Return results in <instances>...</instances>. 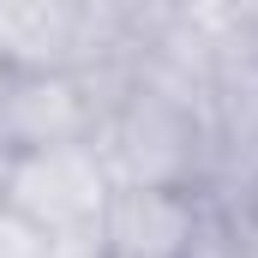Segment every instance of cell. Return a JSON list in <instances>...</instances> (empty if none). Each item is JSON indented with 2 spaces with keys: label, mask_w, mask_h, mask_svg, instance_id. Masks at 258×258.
<instances>
[{
  "label": "cell",
  "mask_w": 258,
  "mask_h": 258,
  "mask_svg": "<svg viewBox=\"0 0 258 258\" xmlns=\"http://www.w3.org/2000/svg\"><path fill=\"white\" fill-rule=\"evenodd\" d=\"M114 186H198L210 180V120L204 90L174 84L168 72L126 60L108 90V108L90 138Z\"/></svg>",
  "instance_id": "cell-1"
},
{
  "label": "cell",
  "mask_w": 258,
  "mask_h": 258,
  "mask_svg": "<svg viewBox=\"0 0 258 258\" xmlns=\"http://www.w3.org/2000/svg\"><path fill=\"white\" fill-rule=\"evenodd\" d=\"M132 24L114 0H0V72H96L120 78Z\"/></svg>",
  "instance_id": "cell-2"
},
{
  "label": "cell",
  "mask_w": 258,
  "mask_h": 258,
  "mask_svg": "<svg viewBox=\"0 0 258 258\" xmlns=\"http://www.w3.org/2000/svg\"><path fill=\"white\" fill-rule=\"evenodd\" d=\"M114 192V174L96 144H48V150H18L6 162L0 204L36 222L54 252H102V210Z\"/></svg>",
  "instance_id": "cell-3"
},
{
  "label": "cell",
  "mask_w": 258,
  "mask_h": 258,
  "mask_svg": "<svg viewBox=\"0 0 258 258\" xmlns=\"http://www.w3.org/2000/svg\"><path fill=\"white\" fill-rule=\"evenodd\" d=\"M108 78L96 72H0V144L48 150V144H90L108 108Z\"/></svg>",
  "instance_id": "cell-4"
},
{
  "label": "cell",
  "mask_w": 258,
  "mask_h": 258,
  "mask_svg": "<svg viewBox=\"0 0 258 258\" xmlns=\"http://www.w3.org/2000/svg\"><path fill=\"white\" fill-rule=\"evenodd\" d=\"M204 216L198 186H114L102 210V258H198Z\"/></svg>",
  "instance_id": "cell-5"
},
{
  "label": "cell",
  "mask_w": 258,
  "mask_h": 258,
  "mask_svg": "<svg viewBox=\"0 0 258 258\" xmlns=\"http://www.w3.org/2000/svg\"><path fill=\"white\" fill-rule=\"evenodd\" d=\"M0 258H60V252H54V240L36 222H24L18 210L0 204Z\"/></svg>",
  "instance_id": "cell-6"
},
{
  "label": "cell",
  "mask_w": 258,
  "mask_h": 258,
  "mask_svg": "<svg viewBox=\"0 0 258 258\" xmlns=\"http://www.w3.org/2000/svg\"><path fill=\"white\" fill-rule=\"evenodd\" d=\"M222 6H228V18H234L240 30H252V36H258V0H222Z\"/></svg>",
  "instance_id": "cell-7"
},
{
  "label": "cell",
  "mask_w": 258,
  "mask_h": 258,
  "mask_svg": "<svg viewBox=\"0 0 258 258\" xmlns=\"http://www.w3.org/2000/svg\"><path fill=\"white\" fill-rule=\"evenodd\" d=\"M72 258H102V252H72Z\"/></svg>",
  "instance_id": "cell-8"
}]
</instances>
